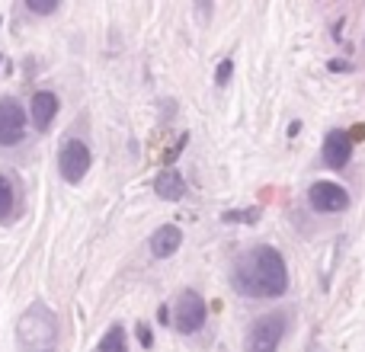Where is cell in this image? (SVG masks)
<instances>
[{"label":"cell","mask_w":365,"mask_h":352,"mask_svg":"<svg viewBox=\"0 0 365 352\" xmlns=\"http://www.w3.org/2000/svg\"><path fill=\"white\" fill-rule=\"evenodd\" d=\"M26 109L19 106L13 96H0V145L4 147H13L26 138Z\"/></svg>","instance_id":"cell-7"},{"label":"cell","mask_w":365,"mask_h":352,"mask_svg":"<svg viewBox=\"0 0 365 352\" xmlns=\"http://www.w3.org/2000/svg\"><path fill=\"white\" fill-rule=\"evenodd\" d=\"M353 135L336 128V132H327L324 138V147H321V160L330 167V170H343V167L353 160Z\"/></svg>","instance_id":"cell-8"},{"label":"cell","mask_w":365,"mask_h":352,"mask_svg":"<svg viewBox=\"0 0 365 352\" xmlns=\"http://www.w3.org/2000/svg\"><path fill=\"white\" fill-rule=\"evenodd\" d=\"M225 224H257L259 221V208H227L221 212Z\"/></svg>","instance_id":"cell-14"},{"label":"cell","mask_w":365,"mask_h":352,"mask_svg":"<svg viewBox=\"0 0 365 352\" xmlns=\"http://www.w3.org/2000/svg\"><path fill=\"white\" fill-rule=\"evenodd\" d=\"M58 343V317L48 304L32 301L16 321V346L19 352H55Z\"/></svg>","instance_id":"cell-2"},{"label":"cell","mask_w":365,"mask_h":352,"mask_svg":"<svg viewBox=\"0 0 365 352\" xmlns=\"http://www.w3.org/2000/svg\"><path fill=\"white\" fill-rule=\"evenodd\" d=\"M182 247V231L177 224H160L158 231L151 234V253L158 259H170Z\"/></svg>","instance_id":"cell-10"},{"label":"cell","mask_w":365,"mask_h":352,"mask_svg":"<svg viewBox=\"0 0 365 352\" xmlns=\"http://www.w3.org/2000/svg\"><path fill=\"white\" fill-rule=\"evenodd\" d=\"M327 68H330V71H349V64H346V61H336V58H334Z\"/></svg>","instance_id":"cell-19"},{"label":"cell","mask_w":365,"mask_h":352,"mask_svg":"<svg viewBox=\"0 0 365 352\" xmlns=\"http://www.w3.org/2000/svg\"><path fill=\"white\" fill-rule=\"evenodd\" d=\"M205 321H208L205 298H202L195 289L180 291L177 304H173V327H177L182 336H192V333H199V330L205 327Z\"/></svg>","instance_id":"cell-4"},{"label":"cell","mask_w":365,"mask_h":352,"mask_svg":"<svg viewBox=\"0 0 365 352\" xmlns=\"http://www.w3.org/2000/svg\"><path fill=\"white\" fill-rule=\"evenodd\" d=\"M135 330H138V340H141V346H145V349H151V346H154V340H151V327H148V323H138V327H135Z\"/></svg>","instance_id":"cell-17"},{"label":"cell","mask_w":365,"mask_h":352,"mask_svg":"<svg viewBox=\"0 0 365 352\" xmlns=\"http://www.w3.org/2000/svg\"><path fill=\"white\" fill-rule=\"evenodd\" d=\"M231 74H234V58H221L218 71H215V87H227Z\"/></svg>","instance_id":"cell-16"},{"label":"cell","mask_w":365,"mask_h":352,"mask_svg":"<svg viewBox=\"0 0 365 352\" xmlns=\"http://www.w3.org/2000/svg\"><path fill=\"white\" fill-rule=\"evenodd\" d=\"M285 330H289V314L285 311H269L257 317L244 336V352H279Z\"/></svg>","instance_id":"cell-3"},{"label":"cell","mask_w":365,"mask_h":352,"mask_svg":"<svg viewBox=\"0 0 365 352\" xmlns=\"http://www.w3.org/2000/svg\"><path fill=\"white\" fill-rule=\"evenodd\" d=\"M154 192L164 202H180L182 195H186V180H182V173L177 167H164V170L158 173V180H154Z\"/></svg>","instance_id":"cell-11"},{"label":"cell","mask_w":365,"mask_h":352,"mask_svg":"<svg viewBox=\"0 0 365 352\" xmlns=\"http://www.w3.org/2000/svg\"><path fill=\"white\" fill-rule=\"evenodd\" d=\"M231 285L244 298H279L289 289L285 257L269 244H257L240 253L231 272Z\"/></svg>","instance_id":"cell-1"},{"label":"cell","mask_w":365,"mask_h":352,"mask_svg":"<svg viewBox=\"0 0 365 352\" xmlns=\"http://www.w3.org/2000/svg\"><path fill=\"white\" fill-rule=\"evenodd\" d=\"M0 64H4V55H0Z\"/></svg>","instance_id":"cell-20"},{"label":"cell","mask_w":365,"mask_h":352,"mask_svg":"<svg viewBox=\"0 0 365 352\" xmlns=\"http://www.w3.org/2000/svg\"><path fill=\"white\" fill-rule=\"evenodd\" d=\"M58 109H61V100H58L51 90H36V93H32L29 119H32V125H36V132H48Z\"/></svg>","instance_id":"cell-9"},{"label":"cell","mask_w":365,"mask_h":352,"mask_svg":"<svg viewBox=\"0 0 365 352\" xmlns=\"http://www.w3.org/2000/svg\"><path fill=\"white\" fill-rule=\"evenodd\" d=\"M26 10L36 13V16H51V13H58V6H61V0H26Z\"/></svg>","instance_id":"cell-15"},{"label":"cell","mask_w":365,"mask_h":352,"mask_svg":"<svg viewBox=\"0 0 365 352\" xmlns=\"http://www.w3.org/2000/svg\"><path fill=\"white\" fill-rule=\"evenodd\" d=\"M16 205H19L16 180H13L10 173H0V224H4V221H13Z\"/></svg>","instance_id":"cell-12"},{"label":"cell","mask_w":365,"mask_h":352,"mask_svg":"<svg viewBox=\"0 0 365 352\" xmlns=\"http://www.w3.org/2000/svg\"><path fill=\"white\" fill-rule=\"evenodd\" d=\"M90 164H93V154H90L87 141L81 138H64V145L58 147V173L64 182L77 186V182L87 176Z\"/></svg>","instance_id":"cell-5"},{"label":"cell","mask_w":365,"mask_h":352,"mask_svg":"<svg viewBox=\"0 0 365 352\" xmlns=\"http://www.w3.org/2000/svg\"><path fill=\"white\" fill-rule=\"evenodd\" d=\"M96 352H128V336H125V327L122 323H113L106 333L100 336L96 343Z\"/></svg>","instance_id":"cell-13"},{"label":"cell","mask_w":365,"mask_h":352,"mask_svg":"<svg viewBox=\"0 0 365 352\" xmlns=\"http://www.w3.org/2000/svg\"><path fill=\"white\" fill-rule=\"evenodd\" d=\"M308 205L314 208L317 214L346 212V208H349V192L340 186V182L317 180V182H311V189H308Z\"/></svg>","instance_id":"cell-6"},{"label":"cell","mask_w":365,"mask_h":352,"mask_svg":"<svg viewBox=\"0 0 365 352\" xmlns=\"http://www.w3.org/2000/svg\"><path fill=\"white\" fill-rule=\"evenodd\" d=\"M158 323H170V308H167V304L158 311Z\"/></svg>","instance_id":"cell-18"}]
</instances>
